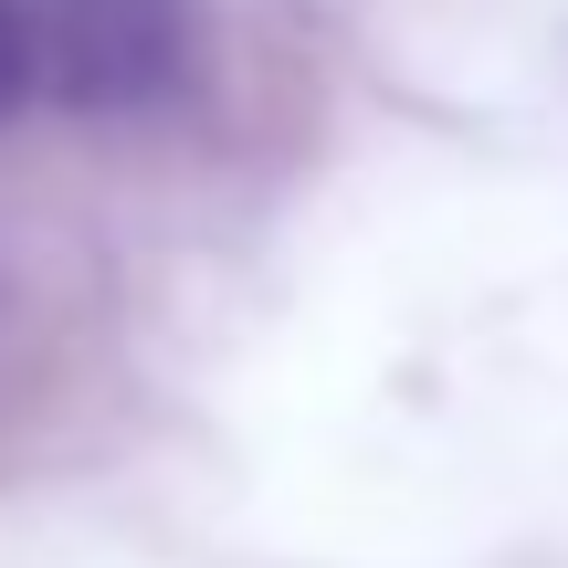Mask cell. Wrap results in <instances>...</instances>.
<instances>
[{
  "label": "cell",
  "instance_id": "cell-2",
  "mask_svg": "<svg viewBox=\"0 0 568 568\" xmlns=\"http://www.w3.org/2000/svg\"><path fill=\"white\" fill-rule=\"evenodd\" d=\"M21 105V74H11V32H0V116Z\"/></svg>",
  "mask_w": 568,
  "mask_h": 568
},
{
  "label": "cell",
  "instance_id": "cell-1",
  "mask_svg": "<svg viewBox=\"0 0 568 568\" xmlns=\"http://www.w3.org/2000/svg\"><path fill=\"white\" fill-rule=\"evenodd\" d=\"M21 95L63 116H148L190 74V0H0Z\"/></svg>",
  "mask_w": 568,
  "mask_h": 568
}]
</instances>
